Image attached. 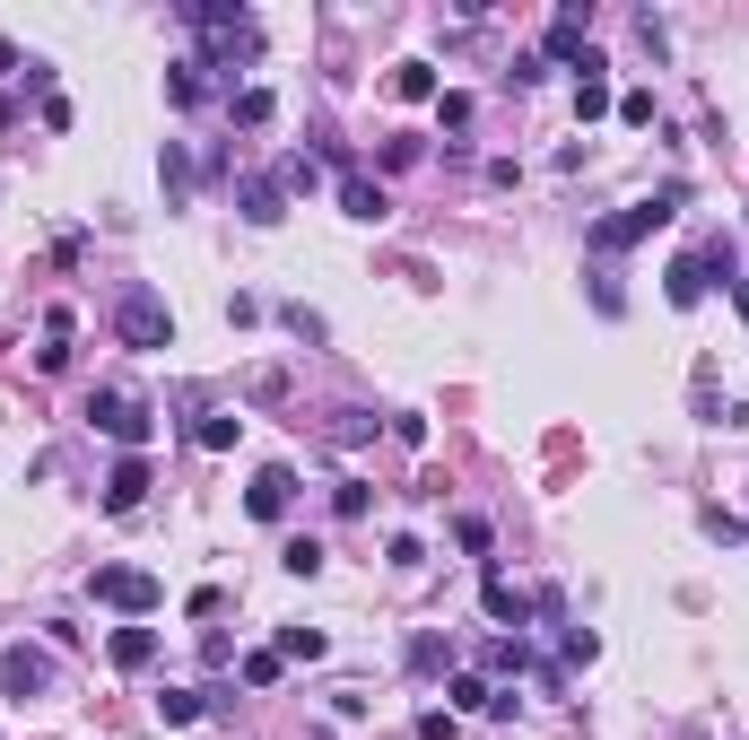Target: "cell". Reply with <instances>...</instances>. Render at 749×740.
Wrapping results in <instances>:
<instances>
[{
    "mask_svg": "<svg viewBox=\"0 0 749 740\" xmlns=\"http://www.w3.org/2000/svg\"><path fill=\"white\" fill-rule=\"evenodd\" d=\"M279 567H288V575H323V540H288Z\"/></svg>",
    "mask_w": 749,
    "mask_h": 740,
    "instance_id": "ffe728a7",
    "label": "cell"
},
{
    "mask_svg": "<svg viewBox=\"0 0 749 740\" xmlns=\"http://www.w3.org/2000/svg\"><path fill=\"white\" fill-rule=\"evenodd\" d=\"M480 602H489V618H505V636H514V627H523V618H532V602H523V593H514V584H505L498 567H489V575H480Z\"/></svg>",
    "mask_w": 749,
    "mask_h": 740,
    "instance_id": "30bf717a",
    "label": "cell"
},
{
    "mask_svg": "<svg viewBox=\"0 0 749 740\" xmlns=\"http://www.w3.org/2000/svg\"><path fill=\"white\" fill-rule=\"evenodd\" d=\"M139 496H148V462H139V453H123V462L105 471V514H131Z\"/></svg>",
    "mask_w": 749,
    "mask_h": 740,
    "instance_id": "ba28073f",
    "label": "cell"
},
{
    "mask_svg": "<svg viewBox=\"0 0 749 740\" xmlns=\"http://www.w3.org/2000/svg\"><path fill=\"white\" fill-rule=\"evenodd\" d=\"M88 418H97L114 445H131V453H139V445H148V427H157L139 392H88Z\"/></svg>",
    "mask_w": 749,
    "mask_h": 740,
    "instance_id": "7a4b0ae2",
    "label": "cell"
},
{
    "mask_svg": "<svg viewBox=\"0 0 749 740\" xmlns=\"http://www.w3.org/2000/svg\"><path fill=\"white\" fill-rule=\"evenodd\" d=\"M288 489H297V471H288V462L253 471V489H245V514H253V523H279V514H288Z\"/></svg>",
    "mask_w": 749,
    "mask_h": 740,
    "instance_id": "8992f818",
    "label": "cell"
},
{
    "mask_svg": "<svg viewBox=\"0 0 749 740\" xmlns=\"http://www.w3.org/2000/svg\"><path fill=\"white\" fill-rule=\"evenodd\" d=\"M454 540H462V549H471V558H489V540H498V531H489V523H480V514H462V523H454Z\"/></svg>",
    "mask_w": 749,
    "mask_h": 740,
    "instance_id": "d4e9b609",
    "label": "cell"
},
{
    "mask_svg": "<svg viewBox=\"0 0 749 740\" xmlns=\"http://www.w3.org/2000/svg\"><path fill=\"white\" fill-rule=\"evenodd\" d=\"M593 114H611V79H602V61H584V79H575V123H593Z\"/></svg>",
    "mask_w": 749,
    "mask_h": 740,
    "instance_id": "4fadbf2b",
    "label": "cell"
},
{
    "mask_svg": "<svg viewBox=\"0 0 749 740\" xmlns=\"http://www.w3.org/2000/svg\"><path fill=\"white\" fill-rule=\"evenodd\" d=\"M105 653H114V671H148V662H157V627H114Z\"/></svg>",
    "mask_w": 749,
    "mask_h": 740,
    "instance_id": "8fae6325",
    "label": "cell"
},
{
    "mask_svg": "<svg viewBox=\"0 0 749 740\" xmlns=\"http://www.w3.org/2000/svg\"><path fill=\"white\" fill-rule=\"evenodd\" d=\"M0 688H9V697H44V688H53V662H44L35 644H0Z\"/></svg>",
    "mask_w": 749,
    "mask_h": 740,
    "instance_id": "5b68a950",
    "label": "cell"
},
{
    "mask_svg": "<svg viewBox=\"0 0 749 740\" xmlns=\"http://www.w3.org/2000/svg\"><path fill=\"white\" fill-rule=\"evenodd\" d=\"M279 653H288V662H323V627H288Z\"/></svg>",
    "mask_w": 749,
    "mask_h": 740,
    "instance_id": "44dd1931",
    "label": "cell"
},
{
    "mask_svg": "<svg viewBox=\"0 0 749 740\" xmlns=\"http://www.w3.org/2000/svg\"><path fill=\"white\" fill-rule=\"evenodd\" d=\"M0 70H18V44H9V35H0Z\"/></svg>",
    "mask_w": 749,
    "mask_h": 740,
    "instance_id": "83f0119b",
    "label": "cell"
},
{
    "mask_svg": "<svg viewBox=\"0 0 749 740\" xmlns=\"http://www.w3.org/2000/svg\"><path fill=\"white\" fill-rule=\"evenodd\" d=\"M340 210H349V218H367V227H374V218H383V192H374L367 175H340Z\"/></svg>",
    "mask_w": 749,
    "mask_h": 740,
    "instance_id": "5bb4252c",
    "label": "cell"
},
{
    "mask_svg": "<svg viewBox=\"0 0 749 740\" xmlns=\"http://www.w3.org/2000/svg\"><path fill=\"white\" fill-rule=\"evenodd\" d=\"M662 296H671V305H697V296H706V261H697V253H680V261L662 270Z\"/></svg>",
    "mask_w": 749,
    "mask_h": 740,
    "instance_id": "7c38bea8",
    "label": "cell"
},
{
    "mask_svg": "<svg viewBox=\"0 0 749 740\" xmlns=\"http://www.w3.org/2000/svg\"><path fill=\"white\" fill-rule=\"evenodd\" d=\"M671 218H680V183H671V192H653V201H636V210H619V218H602L584 245H593V253H627V245H645L653 227H671Z\"/></svg>",
    "mask_w": 749,
    "mask_h": 740,
    "instance_id": "6da1fadb",
    "label": "cell"
},
{
    "mask_svg": "<svg viewBox=\"0 0 749 740\" xmlns=\"http://www.w3.org/2000/svg\"><path fill=\"white\" fill-rule=\"evenodd\" d=\"M410 671H454V644H445L436 627H418V636H410Z\"/></svg>",
    "mask_w": 749,
    "mask_h": 740,
    "instance_id": "2e32d148",
    "label": "cell"
},
{
    "mask_svg": "<svg viewBox=\"0 0 749 740\" xmlns=\"http://www.w3.org/2000/svg\"><path fill=\"white\" fill-rule=\"evenodd\" d=\"M245 218H253V227H279V218H288V183L245 175Z\"/></svg>",
    "mask_w": 749,
    "mask_h": 740,
    "instance_id": "9c48e42d",
    "label": "cell"
},
{
    "mask_svg": "<svg viewBox=\"0 0 749 740\" xmlns=\"http://www.w3.org/2000/svg\"><path fill=\"white\" fill-rule=\"evenodd\" d=\"M114 332H123L131 349H166V340H175V314H166L148 288H131L123 305H114Z\"/></svg>",
    "mask_w": 749,
    "mask_h": 740,
    "instance_id": "3957f363",
    "label": "cell"
},
{
    "mask_svg": "<svg viewBox=\"0 0 749 740\" xmlns=\"http://www.w3.org/2000/svg\"><path fill=\"white\" fill-rule=\"evenodd\" d=\"M192 436H201V445H210V453H227V445H236V436H245V418H236V410H219V418H201V427H192Z\"/></svg>",
    "mask_w": 749,
    "mask_h": 740,
    "instance_id": "d6986e66",
    "label": "cell"
},
{
    "mask_svg": "<svg viewBox=\"0 0 749 740\" xmlns=\"http://www.w3.org/2000/svg\"><path fill=\"white\" fill-rule=\"evenodd\" d=\"M279 671H288V653H245V688H279Z\"/></svg>",
    "mask_w": 749,
    "mask_h": 740,
    "instance_id": "7402d4cb",
    "label": "cell"
},
{
    "mask_svg": "<svg viewBox=\"0 0 749 740\" xmlns=\"http://www.w3.org/2000/svg\"><path fill=\"white\" fill-rule=\"evenodd\" d=\"M454 706H462V715H489V706H498V688H489L480 671H454Z\"/></svg>",
    "mask_w": 749,
    "mask_h": 740,
    "instance_id": "e0dca14e",
    "label": "cell"
},
{
    "mask_svg": "<svg viewBox=\"0 0 749 740\" xmlns=\"http://www.w3.org/2000/svg\"><path fill=\"white\" fill-rule=\"evenodd\" d=\"M97 602L148 618V610H157V575H139V567H105V575H97Z\"/></svg>",
    "mask_w": 749,
    "mask_h": 740,
    "instance_id": "277c9868",
    "label": "cell"
},
{
    "mask_svg": "<svg viewBox=\"0 0 749 740\" xmlns=\"http://www.w3.org/2000/svg\"><path fill=\"white\" fill-rule=\"evenodd\" d=\"M0 131H9V97H0Z\"/></svg>",
    "mask_w": 749,
    "mask_h": 740,
    "instance_id": "f546056e",
    "label": "cell"
},
{
    "mask_svg": "<svg viewBox=\"0 0 749 740\" xmlns=\"http://www.w3.org/2000/svg\"><path fill=\"white\" fill-rule=\"evenodd\" d=\"M332 514L358 523V514H367V480H340V489H332Z\"/></svg>",
    "mask_w": 749,
    "mask_h": 740,
    "instance_id": "603a6c76",
    "label": "cell"
},
{
    "mask_svg": "<svg viewBox=\"0 0 749 740\" xmlns=\"http://www.w3.org/2000/svg\"><path fill=\"white\" fill-rule=\"evenodd\" d=\"M418 740H454V715H418Z\"/></svg>",
    "mask_w": 749,
    "mask_h": 740,
    "instance_id": "4316f807",
    "label": "cell"
},
{
    "mask_svg": "<svg viewBox=\"0 0 749 740\" xmlns=\"http://www.w3.org/2000/svg\"><path fill=\"white\" fill-rule=\"evenodd\" d=\"M236 123H245V131L270 123V88H245V97H236Z\"/></svg>",
    "mask_w": 749,
    "mask_h": 740,
    "instance_id": "cb8c5ba5",
    "label": "cell"
},
{
    "mask_svg": "<svg viewBox=\"0 0 749 740\" xmlns=\"http://www.w3.org/2000/svg\"><path fill=\"white\" fill-rule=\"evenodd\" d=\"M392 97H401V105H427V97H436V70H427V61H401V70H392Z\"/></svg>",
    "mask_w": 749,
    "mask_h": 740,
    "instance_id": "9a60e30c",
    "label": "cell"
},
{
    "mask_svg": "<svg viewBox=\"0 0 749 740\" xmlns=\"http://www.w3.org/2000/svg\"><path fill=\"white\" fill-rule=\"evenodd\" d=\"M549 61H593V18L584 9H558L549 18Z\"/></svg>",
    "mask_w": 749,
    "mask_h": 740,
    "instance_id": "52a82bcc",
    "label": "cell"
},
{
    "mask_svg": "<svg viewBox=\"0 0 749 740\" xmlns=\"http://www.w3.org/2000/svg\"><path fill=\"white\" fill-rule=\"evenodd\" d=\"M157 715H166V724H201V715H210V697H201V688H166V697H157Z\"/></svg>",
    "mask_w": 749,
    "mask_h": 740,
    "instance_id": "ac0fdd59",
    "label": "cell"
},
{
    "mask_svg": "<svg viewBox=\"0 0 749 740\" xmlns=\"http://www.w3.org/2000/svg\"><path fill=\"white\" fill-rule=\"evenodd\" d=\"M489 662H498V671H532V653H523V636H498V644H489Z\"/></svg>",
    "mask_w": 749,
    "mask_h": 740,
    "instance_id": "484cf974",
    "label": "cell"
},
{
    "mask_svg": "<svg viewBox=\"0 0 749 740\" xmlns=\"http://www.w3.org/2000/svg\"><path fill=\"white\" fill-rule=\"evenodd\" d=\"M733 305H741V314H749V279H741V288H733Z\"/></svg>",
    "mask_w": 749,
    "mask_h": 740,
    "instance_id": "f1b7e54d",
    "label": "cell"
}]
</instances>
